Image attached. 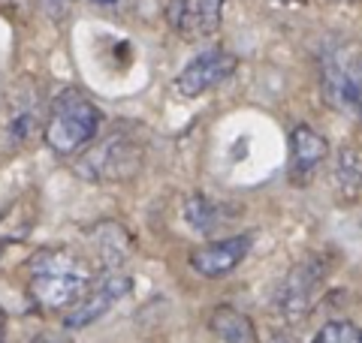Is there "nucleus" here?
<instances>
[{"mask_svg":"<svg viewBox=\"0 0 362 343\" xmlns=\"http://www.w3.org/2000/svg\"><path fill=\"white\" fill-rule=\"evenodd\" d=\"M94 283L88 262L70 247H42L28 262V295L42 313H66Z\"/></svg>","mask_w":362,"mask_h":343,"instance_id":"1","label":"nucleus"},{"mask_svg":"<svg viewBox=\"0 0 362 343\" xmlns=\"http://www.w3.org/2000/svg\"><path fill=\"white\" fill-rule=\"evenodd\" d=\"M103 124V112L94 106V100H88L82 90L66 88L52 100L49 118L42 127V139L54 154L70 157L82 151L88 142H94Z\"/></svg>","mask_w":362,"mask_h":343,"instance_id":"2","label":"nucleus"},{"mask_svg":"<svg viewBox=\"0 0 362 343\" xmlns=\"http://www.w3.org/2000/svg\"><path fill=\"white\" fill-rule=\"evenodd\" d=\"M323 100L362 124V45L335 40L320 52Z\"/></svg>","mask_w":362,"mask_h":343,"instance_id":"3","label":"nucleus"},{"mask_svg":"<svg viewBox=\"0 0 362 343\" xmlns=\"http://www.w3.org/2000/svg\"><path fill=\"white\" fill-rule=\"evenodd\" d=\"M127 292H130V277L127 274H115V271L103 274V277L90 283L88 292L64 313V325L76 331V328H85L90 323H97V319H103Z\"/></svg>","mask_w":362,"mask_h":343,"instance_id":"4","label":"nucleus"},{"mask_svg":"<svg viewBox=\"0 0 362 343\" xmlns=\"http://www.w3.org/2000/svg\"><path fill=\"white\" fill-rule=\"evenodd\" d=\"M235 66H239L235 54L226 52L223 45H214V49L199 52L194 61H190L185 70L178 73L175 90H178L181 97L194 100V97H199V94H206V90H211L214 85H221L223 78H230Z\"/></svg>","mask_w":362,"mask_h":343,"instance_id":"5","label":"nucleus"},{"mask_svg":"<svg viewBox=\"0 0 362 343\" xmlns=\"http://www.w3.org/2000/svg\"><path fill=\"white\" fill-rule=\"evenodd\" d=\"M251 241H254L251 235H230V238H218L211 244H202L190 250V268L209 280H221L242 265V259L251 253Z\"/></svg>","mask_w":362,"mask_h":343,"instance_id":"6","label":"nucleus"},{"mask_svg":"<svg viewBox=\"0 0 362 343\" xmlns=\"http://www.w3.org/2000/svg\"><path fill=\"white\" fill-rule=\"evenodd\" d=\"M329 154V142L308 124H296L290 133V175L296 184H305L314 178V172Z\"/></svg>","mask_w":362,"mask_h":343,"instance_id":"7","label":"nucleus"},{"mask_svg":"<svg viewBox=\"0 0 362 343\" xmlns=\"http://www.w3.org/2000/svg\"><path fill=\"white\" fill-rule=\"evenodd\" d=\"M326 268L320 265V259H305L302 265L293 268L287 277H284V286L278 292V304L284 313H299L308 307L314 289L320 286Z\"/></svg>","mask_w":362,"mask_h":343,"instance_id":"8","label":"nucleus"},{"mask_svg":"<svg viewBox=\"0 0 362 343\" xmlns=\"http://www.w3.org/2000/svg\"><path fill=\"white\" fill-rule=\"evenodd\" d=\"M223 13V0H173L169 6V18L173 25L185 30L187 25H194L199 33H214L221 25Z\"/></svg>","mask_w":362,"mask_h":343,"instance_id":"9","label":"nucleus"},{"mask_svg":"<svg viewBox=\"0 0 362 343\" xmlns=\"http://www.w3.org/2000/svg\"><path fill=\"white\" fill-rule=\"evenodd\" d=\"M209 328L218 335L223 343H259L257 328L251 323V316H245L235 307H214L209 316Z\"/></svg>","mask_w":362,"mask_h":343,"instance_id":"10","label":"nucleus"},{"mask_svg":"<svg viewBox=\"0 0 362 343\" xmlns=\"http://www.w3.org/2000/svg\"><path fill=\"white\" fill-rule=\"evenodd\" d=\"M185 217H187V226H194L197 232H214L218 226L226 223V217H223V208L218 202H211L206 196H194V199H187L185 205Z\"/></svg>","mask_w":362,"mask_h":343,"instance_id":"11","label":"nucleus"},{"mask_svg":"<svg viewBox=\"0 0 362 343\" xmlns=\"http://www.w3.org/2000/svg\"><path fill=\"white\" fill-rule=\"evenodd\" d=\"M335 184L347 199H354V196L362 193V157L356 151H350V148H344V151L338 154Z\"/></svg>","mask_w":362,"mask_h":343,"instance_id":"12","label":"nucleus"},{"mask_svg":"<svg viewBox=\"0 0 362 343\" xmlns=\"http://www.w3.org/2000/svg\"><path fill=\"white\" fill-rule=\"evenodd\" d=\"M311 343H362V328L350 319H329Z\"/></svg>","mask_w":362,"mask_h":343,"instance_id":"13","label":"nucleus"},{"mask_svg":"<svg viewBox=\"0 0 362 343\" xmlns=\"http://www.w3.org/2000/svg\"><path fill=\"white\" fill-rule=\"evenodd\" d=\"M45 6H52L54 13H61V9H64V0H45Z\"/></svg>","mask_w":362,"mask_h":343,"instance_id":"14","label":"nucleus"},{"mask_svg":"<svg viewBox=\"0 0 362 343\" xmlns=\"http://www.w3.org/2000/svg\"><path fill=\"white\" fill-rule=\"evenodd\" d=\"M30 343H58V340H54V337H33Z\"/></svg>","mask_w":362,"mask_h":343,"instance_id":"15","label":"nucleus"},{"mask_svg":"<svg viewBox=\"0 0 362 343\" xmlns=\"http://www.w3.org/2000/svg\"><path fill=\"white\" fill-rule=\"evenodd\" d=\"M90 4H100V6H112V4H118V0H90Z\"/></svg>","mask_w":362,"mask_h":343,"instance_id":"16","label":"nucleus"},{"mask_svg":"<svg viewBox=\"0 0 362 343\" xmlns=\"http://www.w3.org/2000/svg\"><path fill=\"white\" fill-rule=\"evenodd\" d=\"M0 343H4V311H0Z\"/></svg>","mask_w":362,"mask_h":343,"instance_id":"17","label":"nucleus"}]
</instances>
